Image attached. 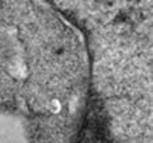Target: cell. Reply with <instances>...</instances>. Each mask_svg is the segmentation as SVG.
<instances>
[{
    "mask_svg": "<svg viewBox=\"0 0 153 143\" xmlns=\"http://www.w3.org/2000/svg\"><path fill=\"white\" fill-rule=\"evenodd\" d=\"M11 118L5 114L0 113V143H12L11 139Z\"/></svg>",
    "mask_w": 153,
    "mask_h": 143,
    "instance_id": "6da1fadb",
    "label": "cell"
}]
</instances>
